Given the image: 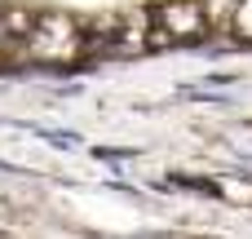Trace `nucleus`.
<instances>
[{"instance_id":"nucleus-1","label":"nucleus","mask_w":252,"mask_h":239,"mask_svg":"<svg viewBox=\"0 0 252 239\" xmlns=\"http://www.w3.org/2000/svg\"><path fill=\"white\" fill-rule=\"evenodd\" d=\"M22 58L31 62H71L84 49V27L66 13H35V27L22 40Z\"/></svg>"},{"instance_id":"nucleus-2","label":"nucleus","mask_w":252,"mask_h":239,"mask_svg":"<svg viewBox=\"0 0 252 239\" xmlns=\"http://www.w3.org/2000/svg\"><path fill=\"white\" fill-rule=\"evenodd\" d=\"M204 31H208L204 0H173L151 13V44H177V40H195Z\"/></svg>"},{"instance_id":"nucleus-3","label":"nucleus","mask_w":252,"mask_h":239,"mask_svg":"<svg viewBox=\"0 0 252 239\" xmlns=\"http://www.w3.org/2000/svg\"><path fill=\"white\" fill-rule=\"evenodd\" d=\"M230 31H235L239 40H252V0H235V9H230Z\"/></svg>"}]
</instances>
